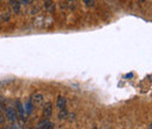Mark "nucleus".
Instances as JSON below:
<instances>
[{"mask_svg": "<svg viewBox=\"0 0 152 129\" xmlns=\"http://www.w3.org/2000/svg\"><path fill=\"white\" fill-rule=\"evenodd\" d=\"M68 118V112L66 110V108H62L61 112H60V115H59V119L60 120H65Z\"/></svg>", "mask_w": 152, "mask_h": 129, "instance_id": "7", "label": "nucleus"}, {"mask_svg": "<svg viewBox=\"0 0 152 129\" xmlns=\"http://www.w3.org/2000/svg\"><path fill=\"white\" fill-rule=\"evenodd\" d=\"M31 110H32V102L29 101V102H28V105H27V114H29Z\"/></svg>", "mask_w": 152, "mask_h": 129, "instance_id": "12", "label": "nucleus"}, {"mask_svg": "<svg viewBox=\"0 0 152 129\" xmlns=\"http://www.w3.org/2000/svg\"><path fill=\"white\" fill-rule=\"evenodd\" d=\"M66 97L65 96H62V95H60L59 97H57V100H56V106H57V108H60V109H62V108H66Z\"/></svg>", "mask_w": 152, "mask_h": 129, "instance_id": "5", "label": "nucleus"}, {"mask_svg": "<svg viewBox=\"0 0 152 129\" xmlns=\"http://www.w3.org/2000/svg\"><path fill=\"white\" fill-rule=\"evenodd\" d=\"M83 3L85 4L87 7H94V5H95L94 0H83Z\"/></svg>", "mask_w": 152, "mask_h": 129, "instance_id": "9", "label": "nucleus"}, {"mask_svg": "<svg viewBox=\"0 0 152 129\" xmlns=\"http://www.w3.org/2000/svg\"><path fill=\"white\" fill-rule=\"evenodd\" d=\"M53 123H50L49 121H41L39 124H37V128H53Z\"/></svg>", "mask_w": 152, "mask_h": 129, "instance_id": "6", "label": "nucleus"}, {"mask_svg": "<svg viewBox=\"0 0 152 129\" xmlns=\"http://www.w3.org/2000/svg\"><path fill=\"white\" fill-rule=\"evenodd\" d=\"M69 1H73V0H69Z\"/></svg>", "mask_w": 152, "mask_h": 129, "instance_id": "13", "label": "nucleus"}, {"mask_svg": "<svg viewBox=\"0 0 152 129\" xmlns=\"http://www.w3.org/2000/svg\"><path fill=\"white\" fill-rule=\"evenodd\" d=\"M43 95L42 94H34L33 96H32V100H31V102L33 103L34 106H40V105H42L43 103Z\"/></svg>", "mask_w": 152, "mask_h": 129, "instance_id": "1", "label": "nucleus"}, {"mask_svg": "<svg viewBox=\"0 0 152 129\" xmlns=\"http://www.w3.org/2000/svg\"><path fill=\"white\" fill-rule=\"evenodd\" d=\"M5 121H6V118H5V115L1 110V107H0V124H4Z\"/></svg>", "mask_w": 152, "mask_h": 129, "instance_id": "10", "label": "nucleus"}, {"mask_svg": "<svg viewBox=\"0 0 152 129\" xmlns=\"http://www.w3.org/2000/svg\"><path fill=\"white\" fill-rule=\"evenodd\" d=\"M43 115L45 118H50L53 115V105L52 103H46L43 106Z\"/></svg>", "mask_w": 152, "mask_h": 129, "instance_id": "3", "label": "nucleus"}, {"mask_svg": "<svg viewBox=\"0 0 152 129\" xmlns=\"http://www.w3.org/2000/svg\"><path fill=\"white\" fill-rule=\"evenodd\" d=\"M18 110H19V116L23 120L25 119V113H23V109H22V106H21L20 101H18Z\"/></svg>", "mask_w": 152, "mask_h": 129, "instance_id": "8", "label": "nucleus"}, {"mask_svg": "<svg viewBox=\"0 0 152 129\" xmlns=\"http://www.w3.org/2000/svg\"><path fill=\"white\" fill-rule=\"evenodd\" d=\"M6 114H7V119L11 121V122H15L17 120V112L13 109V108H6Z\"/></svg>", "mask_w": 152, "mask_h": 129, "instance_id": "2", "label": "nucleus"}, {"mask_svg": "<svg viewBox=\"0 0 152 129\" xmlns=\"http://www.w3.org/2000/svg\"><path fill=\"white\" fill-rule=\"evenodd\" d=\"M9 6L12 7L14 13H19L20 12V3L19 0H9Z\"/></svg>", "mask_w": 152, "mask_h": 129, "instance_id": "4", "label": "nucleus"}, {"mask_svg": "<svg viewBox=\"0 0 152 129\" xmlns=\"http://www.w3.org/2000/svg\"><path fill=\"white\" fill-rule=\"evenodd\" d=\"M52 5H53V1H52V0H46V7H47V8H49Z\"/></svg>", "mask_w": 152, "mask_h": 129, "instance_id": "11", "label": "nucleus"}]
</instances>
